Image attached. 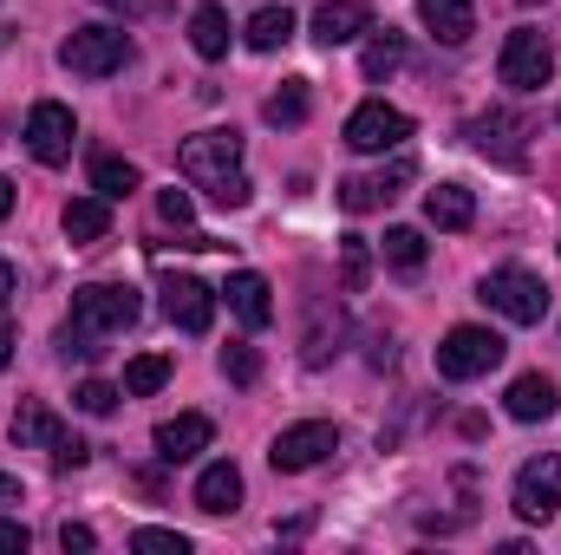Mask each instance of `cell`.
<instances>
[{"mask_svg": "<svg viewBox=\"0 0 561 555\" xmlns=\"http://www.w3.org/2000/svg\"><path fill=\"white\" fill-rule=\"evenodd\" d=\"M503 333H490V327H450L444 340H437V373L444 380H483V373H496L503 366Z\"/></svg>", "mask_w": 561, "mask_h": 555, "instance_id": "obj_5", "label": "cell"}, {"mask_svg": "<svg viewBox=\"0 0 561 555\" xmlns=\"http://www.w3.org/2000/svg\"><path fill=\"white\" fill-rule=\"evenodd\" d=\"M405 183H412V157H399L392 170H373V177H346V183H340V209H346V216H373V209H386Z\"/></svg>", "mask_w": 561, "mask_h": 555, "instance_id": "obj_11", "label": "cell"}, {"mask_svg": "<svg viewBox=\"0 0 561 555\" xmlns=\"http://www.w3.org/2000/svg\"><path fill=\"white\" fill-rule=\"evenodd\" d=\"M53 347H59V360H99V353H105V347H99V333H85V327H72V320L59 327V340H53Z\"/></svg>", "mask_w": 561, "mask_h": 555, "instance_id": "obj_32", "label": "cell"}, {"mask_svg": "<svg viewBox=\"0 0 561 555\" xmlns=\"http://www.w3.org/2000/svg\"><path fill=\"white\" fill-rule=\"evenodd\" d=\"M72 144H79V125H72V112H66L59 99H39V105L26 112V150H33L39 163H66Z\"/></svg>", "mask_w": 561, "mask_h": 555, "instance_id": "obj_10", "label": "cell"}, {"mask_svg": "<svg viewBox=\"0 0 561 555\" xmlns=\"http://www.w3.org/2000/svg\"><path fill=\"white\" fill-rule=\"evenodd\" d=\"M496 79H503L510 92H542V86L556 79V46H549L536 26H516V33L503 39V53H496Z\"/></svg>", "mask_w": 561, "mask_h": 555, "instance_id": "obj_4", "label": "cell"}, {"mask_svg": "<svg viewBox=\"0 0 561 555\" xmlns=\"http://www.w3.org/2000/svg\"><path fill=\"white\" fill-rule=\"evenodd\" d=\"M176 170L190 183H203L216 209H249V196H255V183L242 177V138L236 132H196V138H183Z\"/></svg>", "mask_w": 561, "mask_h": 555, "instance_id": "obj_1", "label": "cell"}, {"mask_svg": "<svg viewBox=\"0 0 561 555\" xmlns=\"http://www.w3.org/2000/svg\"><path fill=\"white\" fill-rule=\"evenodd\" d=\"M131 59V33L125 26H72V39L59 46V66L79 79H112Z\"/></svg>", "mask_w": 561, "mask_h": 555, "instance_id": "obj_2", "label": "cell"}, {"mask_svg": "<svg viewBox=\"0 0 561 555\" xmlns=\"http://www.w3.org/2000/svg\"><path fill=\"white\" fill-rule=\"evenodd\" d=\"M190 46H196L203 59H222V53H229V13H222L216 0H203V7L190 13Z\"/></svg>", "mask_w": 561, "mask_h": 555, "instance_id": "obj_21", "label": "cell"}, {"mask_svg": "<svg viewBox=\"0 0 561 555\" xmlns=\"http://www.w3.org/2000/svg\"><path fill=\"white\" fill-rule=\"evenodd\" d=\"M359 33H373V7L366 0H320L313 13V39L333 53V46H353Z\"/></svg>", "mask_w": 561, "mask_h": 555, "instance_id": "obj_13", "label": "cell"}, {"mask_svg": "<svg viewBox=\"0 0 561 555\" xmlns=\"http://www.w3.org/2000/svg\"><path fill=\"white\" fill-rule=\"evenodd\" d=\"M222 301H229V314L242 320V327H268L275 320V287H268V275H255V269H242V275H229V287H222Z\"/></svg>", "mask_w": 561, "mask_h": 555, "instance_id": "obj_15", "label": "cell"}, {"mask_svg": "<svg viewBox=\"0 0 561 555\" xmlns=\"http://www.w3.org/2000/svg\"><path fill=\"white\" fill-rule=\"evenodd\" d=\"M424 223L431 229H470L477 223V196L463 183H437V190H424Z\"/></svg>", "mask_w": 561, "mask_h": 555, "instance_id": "obj_17", "label": "cell"}, {"mask_svg": "<svg viewBox=\"0 0 561 555\" xmlns=\"http://www.w3.org/2000/svg\"><path fill=\"white\" fill-rule=\"evenodd\" d=\"M222 373H229L236 386H255V380H262V360H255V347H222Z\"/></svg>", "mask_w": 561, "mask_h": 555, "instance_id": "obj_33", "label": "cell"}, {"mask_svg": "<svg viewBox=\"0 0 561 555\" xmlns=\"http://www.w3.org/2000/svg\"><path fill=\"white\" fill-rule=\"evenodd\" d=\"M294 39V13L287 7H262V13H249V46L255 53H280Z\"/></svg>", "mask_w": 561, "mask_h": 555, "instance_id": "obj_24", "label": "cell"}, {"mask_svg": "<svg viewBox=\"0 0 561 555\" xmlns=\"http://www.w3.org/2000/svg\"><path fill=\"white\" fill-rule=\"evenodd\" d=\"M92 190H99L105 203L131 196V190H138V163H131V157H92Z\"/></svg>", "mask_w": 561, "mask_h": 555, "instance_id": "obj_23", "label": "cell"}, {"mask_svg": "<svg viewBox=\"0 0 561 555\" xmlns=\"http://www.w3.org/2000/svg\"><path fill=\"white\" fill-rule=\"evenodd\" d=\"M209 438H216V424L203 412H176V418L157 424V457L163 464H190L196 451H209Z\"/></svg>", "mask_w": 561, "mask_h": 555, "instance_id": "obj_14", "label": "cell"}, {"mask_svg": "<svg viewBox=\"0 0 561 555\" xmlns=\"http://www.w3.org/2000/svg\"><path fill=\"white\" fill-rule=\"evenodd\" d=\"M366 275H373V249H366V236H346V242H340V287L359 294Z\"/></svg>", "mask_w": 561, "mask_h": 555, "instance_id": "obj_27", "label": "cell"}, {"mask_svg": "<svg viewBox=\"0 0 561 555\" xmlns=\"http://www.w3.org/2000/svg\"><path fill=\"white\" fill-rule=\"evenodd\" d=\"M59 223H66L72 242H105V236H112V203H105V196H72Z\"/></svg>", "mask_w": 561, "mask_h": 555, "instance_id": "obj_19", "label": "cell"}, {"mask_svg": "<svg viewBox=\"0 0 561 555\" xmlns=\"http://www.w3.org/2000/svg\"><path fill=\"white\" fill-rule=\"evenodd\" d=\"M7 431H13V444H53V431H59V418L46 412V406H20Z\"/></svg>", "mask_w": 561, "mask_h": 555, "instance_id": "obj_29", "label": "cell"}, {"mask_svg": "<svg viewBox=\"0 0 561 555\" xmlns=\"http://www.w3.org/2000/svg\"><path fill=\"white\" fill-rule=\"evenodd\" d=\"M131 550H144V555H190V536H176V530H138Z\"/></svg>", "mask_w": 561, "mask_h": 555, "instance_id": "obj_34", "label": "cell"}, {"mask_svg": "<svg viewBox=\"0 0 561 555\" xmlns=\"http://www.w3.org/2000/svg\"><path fill=\"white\" fill-rule=\"evenodd\" d=\"M510 418H523V424H542V418H556V380H542V373H523V380L510 386Z\"/></svg>", "mask_w": 561, "mask_h": 555, "instance_id": "obj_20", "label": "cell"}, {"mask_svg": "<svg viewBox=\"0 0 561 555\" xmlns=\"http://www.w3.org/2000/svg\"><path fill=\"white\" fill-rule=\"evenodd\" d=\"M419 20L431 26V39H444V46H463L477 33V7L470 0H419Z\"/></svg>", "mask_w": 561, "mask_h": 555, "instance_id": "obj_16", "label": "cell"}, {"mask_svg": "<svg viewBox=\"0 0 561 555\" xmlns=\"http://www.w3.org/2000/svg\"><path fill=\"white\" fill-rule=\"evenodd\" d=\"M99 7H118V13H138L144 0H99Z\"/></svg>", "mask_w": 561, "mask_h": 555, "instance_id": "obj_42", "label": "cell"}, {"mask_svg": "<svg viewBox=\"0 0 561 555\" xmlns=\"http://www.w3.org/2000/svg\"><path fill=\"white\" fill-rule=\"evenodd\" d=\"M157 216H163L170 229H190V216H196V203H190V190H163V196H157Z\"/></svg>", "mask_w": 561, "mask_h": 555, "instance_id": "obj_35", "label": "cell"}, {"mask_svg": "<svg viewBox=\"0 0 561 555\" xmlns=\"http://www.w3.org/2000/svg\"><path fill=\"white\" fill-rule=\"evenodd\" d=\"M477 301L496 307V314L516 320V327H536V320L549 314V281L529 275V269H490L483 287H477Z\"/></svg>", "mask_w": 561, "mask_h": 555, "instance_id": "obj_3", "label": "cell"}, {"mask_svg": "<svg viewBox=\"0 0 561 555\" xmlns=\"http://www.w3.org/2000/svg\"><path fill=\"white\" fill-rule=\"evenodd\" d=\"M46 457H53L59 471H79V464L92 457V444H85L79 431H66V424H59V431H53V444H46Z\"/></svg>", "mask_w": 561, "mask_h": 555, "instance_id": "obj_31", "label": "cell"}, {"mask_svg": "<svg viewBox=\"0 0 561 555\" xmlns=\"http://www.w3.org/2000/svg\"><path fill=\"white\" fill-rule=\"evenodd\" d=\"M72 406H79L85 418H112V412H118V386H105V380H85V386L72 393Z\"/></svg>", "mask_w": 561, "mask_h": 555, "instance_id": "obj_30", "label": "cell"}, {"mask_svg": "<svg viewBox=\"0 0 561 555\" xmlns=\"http://www.w3.org/2000/svg\"><path fill=\"white\" fill-rule=\"evenodd\" d=\"M333 451H340V424H327V418H300V424H287L275 444H268V464L294 477V471H313V464L333 457Z\"/></svg>", "mask_w": 561, "mask_h": 555, "instance_id": "obj_7", "label": "cell"}, {"mask_svg": "<svg viewBox=\"0 0 561 555\" xmlns=\"http://www.w3.org/2000/svg\"><path fill=\"white\" fill-rule=\"evenodd\" d=\"M13 294H20V275H13V262H0V307H13Z\"/></svg>", "mask_w": 561, "mask_h": 555, "instance_id": "obj_38", "label": "cell"}, {"mask_svg": "<svg viewBox=\"0 0 561 555\" xmlns=\"http://www.w3.org/2000/svg\"><path fill=\"white\" fill-rule=\"evenodd\" d=\"M359 66H366V79H392V72L405 66V39H399V33H379V39L366 46Z\"/></svg>", "mask_w": 561, "mask_h": 555, "instance_id": "obj_28", "label": "cell"}, {"mask_svg": "<svg viewBox=\"0 0 561 555\" xmlns=\"http://www.w3.org/2000/svg\"><path fill=\"white\" fill-rule=\"evenodd\" d=\"M59 550H66V555H72V550L85 555V550H99V536H92L85 523H66V530H59Z\"/></svg>", "mask_w": 561, "mask_h": 555, "instance_id": "obj_36", "label": "cell"}, {"mask_svg": "<svg viewBox=\"0 0 561 555\" xmlns=\"http://www.w3.org/2000/svg\"><path fill=\"white\" fill-rule=\"evenodd\" d=\"M405 138H412V118H405L399 105H386V99H373V105H359V112L346 118V144H353V150H366V157L399 150Z\"/></svg>", "mask_w": 561, "mask_h": 555, "instance_id": "obj_9", "label": "cell"}, {"mask_svg": "<svg viewBox=\"0 0 561 555\" xmlns=\"http://www.w3.org/2000/svg\"><path fill=\"white\" fill-rule=\"evenodd\" d=\"M7 216H13V183L0 177V223H7Z\"/></svg>", "mask_w": 561, "mask_h": 555, "instance_id": "obj_40", "label": "cell"}, {"mask_svg": "<svg viewBox=\"0 0 561 555\" xmlns=\"http://www.w3.org/2000/svg\"><path fill=\"white\" fill-rule=\"evenodd\" d=\"M13 360V333H7V320H0V366Z\"/></svg>", "mask_w": 561, "mask_h": 555, "instance_id": "obj_41", "label": "cell"}, {"mask_svg": "<svg viewBox=\"0 0 561 555\" xmlns=\"http://www.w3.org/2000/svg\"><path fill=\"white\" fill-rule=\"evenodd\" d=\"M170 386V360L163 353H138L131 366H125V393L131 399H150V393H163Z\"/></svg>", "mask_w": 561, "mask_h": 555, "instance_id": "obj_26", "label": "cell"}, {"mask_svg": "<svg viewBox=\"0 0 561 555\" xmlns=\"http://www.w3.org/2000/svg\"><path fill=\"white\" fill-rule=\"evenodd\" d=\"M0 555H26V523H0Z\"/></svg>", "mask_w": 561, "mask_h": 555, "instance_id": "obj_37", "label": "cell"}, {"mask_svg": "<svg viewBox=\"0 0 561 555\" xmlns=\"http://www.w3.org/2000/svg\"><path fill=\"white\" fill-rule=\"evenodd\" d=\"M7 503H20V477H7V471H0V510H7Z\"/></svg>", "mask_w": 561, "mask_h": 555, "instance_id": "obj_39", "label": "cell"}, {"mask_svg": "<svg viewBox=\"0 0 561 555\" xmlns=\"http://www.w3.org/2000/svg\"><path fill=\"white\" fill-rule=\"evenodd\" d=\"M163 314H170V327H183V333H209L216 294L196 275H163Z\"/></svg>", "mask_w": 561, "mask_h": 555, "instance_id": "obj_12", "label": "cell"}, {"mask_svg": "<svg viewBox=\"0 0 561 555\" xmlns=\"http://www.w3.org/2000/svg\"><path fill=\"white\" fill-rule=\"evenodd\" d=\"M379 256H386V269H399V275H419V269H424V236H419V229H386Z\"/></svg>", "mask_w": 561, "mask_h": 555, "instance_id": "obj_25", "label": "cell"}, {"mask_svg": "<svg viewBox=\"0 0 561 555\" xmlns=\"http://www.w3.org/2000/svg\"><path fill=\"white\" fill-rule=\"evenodd\" d=\"M242 503V471L236 464H209L203 477H196V510L203 517H229Z\"/></svg>", "mask_w": 561, "mask_h": 555, "instance_id": "obj_18", "label": "cell"}, {"mask_svg": "<svg viewBox=\"0 0 561 555\" xmlns=\"http://www.w3.org/2000/svg\"><path fill=\"white\" fill-rule=\"evenodd\" d=\"M516 517L523 523H556L561 517V457H529L516 471Z\"/></svg>", "mask_w": 561, "mask_h": 555, "instance_id": "obj_8", "label": "cell"}, {"mask_svg": "<svg viewBox=\"0 0 561 555\" xmlns=\"http://www.w3.org/2000/svg\"><path fill=\"white\" fill-rule=\"evenodd\" d=\"M138 320V294L131 287H112V281H92V287H79L72 294V327H85V333H125Z\"/></svg>", "mask_w": 561, "mask_h": 555, "instance_id": "obj_6", "label": "cell"}, {"mask_svg": "<svg viewBox=\"0 0 561 555\" xmlns=\"http://www.w3.org/2000/svg\"><path fill=\"white\" fill-rule=\"evenodd\" d=\"M307 112H313V99H307V79H287L280 92H268V105H262V118L268 125H307Z\"/></svg>", "mask_w": 561, "mask_h": 555, "instance_id": "obj_22", "label": "cell"}]
</instances>
